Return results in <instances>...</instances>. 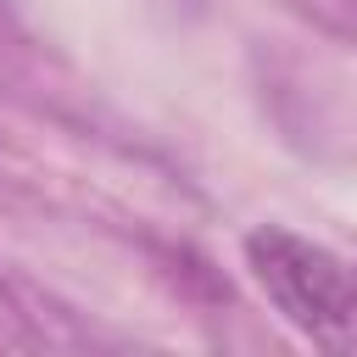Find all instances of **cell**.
<instances>
[{"instance_id":"6da1fadb","label":"cell","mask_w":357,"mask_h":357,"mask_svg":"<svg viewBox=\"0 0 357 357\" xmlns=\"http://www.w3.org/2000/svg\"><path fill=\"white\" fill-rule=\"evenodd\" d=\"M245 268L262 296L329 351H357V268L279 223L245 234Z\"/></svg>"}]
</instances>
